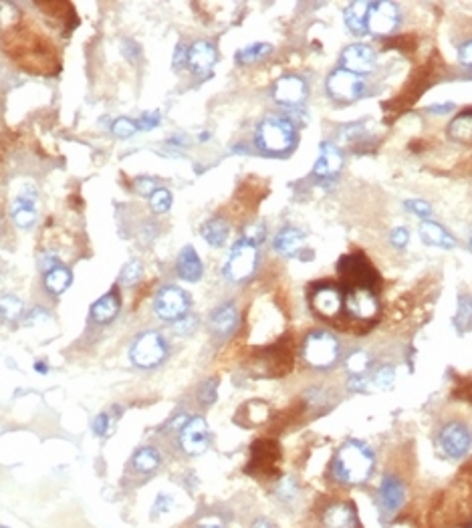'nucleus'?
I'll return each mask as SVG.
<instances>
[{
  "label": "nucleus",
  "instance_id": "nucleus-1",
  "mask_svg": "<svg viewBox=\"0 0 472 528\" xmlns=\"http://www.w3.org/2000/svg\"><path fill=\"white\" fill-rule=\"evenodd\" d=\"M374 468V452L363 441L350 439L337 452L333 462L335 476L345 484H363Z\"/></svg>",
  "mask_w": 472,
  "mask_h": 528
},
{
  "label": "nucleus",
  "instance_id": "nucleus-2",
  "mask_svg": "<svg viewBox=\"0 0 472 528\" xmlns=\"http://www.w3.org/2000/svg\"><path fill=\"white\" fill-rule=\"evenodd\" d=\"M295 143V125L287 117H266L257 129V145L269 154H284Z\"/></svg>",
  "mask_w": 472,
  "mask_h": 528
},
{
  "label": "nucleus",
  "instance_id": "nucleus-3",
  "mask_svg": "<svg viewBox=\"0 0 472 528\" xmlns=\"http://www.w3.org/2000/svg\"><path fill=\"white\" fill-rule=\"evenodd\" d=\"M303 357H305V361H307L311 367L327 369L339 357V343H337V339L331 333L315 331V333H311L307 339H305Z\"/></svg>",
  "mask_w": 472,
  "mask_h": 528
},
{
  "label": "nucleus",
  "instance_id": "nucleus-4",
  "mask_svg": "<svg viewBox=\"0 0 472 528\" xmlns=\"http://www.w3.org/2000/svg\"><path fill=\"white\" fill-rule=\"evenodd\" d=\"M167 355V345L164 337L156 331H147L138 335V339L134 341L129 349V357L131 361L142 369H152L160 365Z\"/></svg>",
  "mask_w": 472,
  "mask_h": 528
},
{
  "label": "nucleus",
  "instance_id": "nucleus-5",
  "mask_svg": "<svg viewBox=\"0 0 472 528\" xmlns=\"http://www.w3.org/2000/svg\"><path fill=\"white\" fill-rule=\"evenodd\" d=\"M337 271L341 280L352 289H367L372 291L374 282H376V271L372 268V264L361 256V254H347L339 260Z\"/></svg>",
  "mask_w": 472,
  "mask_h": 528
},
{
  "label": "nucleus",
  "instance_id": "nucleus-6",
  "mask_svg": "<svg viewBox=\"0 0 472 528\" xmlns=\"http://www.w3.org/2000/svg\"><path fill=\"white\" fill-rule=\"evenodd\" d=\"M257 262H259L257 246L246 242V240H238L230 256H228V262L224 266V275L228 276L233 282H242L255 273Z\"/></svg>",
  "mask_w": 472,
  "mask_h": 528
},
{
  "label": "nucleus",
  "instance_id": "nucleus-7",
  "mask_svg": "<svg viewBox=\"0 0 472 528\" xmlns=\"http://www.w3.org/2000/svg\"><path fill=\"white\" fill-rule=\"evenodd\" d=\"M154 311L164 321H178L190 311V297L178 286H164L154 300Z\"/></svg>",
  "mask_w": 472,
  "mask_h": 528
},
{
  "label": "nucleus",
  "instance_id": "nucleus-8",
  "mask_svg": "<svg viewBox=\"0 0 472 528\" xmlns=\"http://www.w3.org/2000/svg\"><path fill=\"white\" fill-rule=\"evenodd\" d=\"M471 430L460 421H452L440 432V450L450 458H462L471 450Z\"/></svg>",
  "mask_w": 472,
  "mask_h": 528
},
{
  "label": "nucleus",
  "instance_id": "nucleus-9",
  "mask_svg": "<svg viewBox=\"0 0 472 528\" xmlns=\"http://www.w3.org/2000/svg\"><path fill=\"white\" fill-rule=\"evenodd\" d=\"M327 91L337 101H354L363 91V79L345 69L333 71L327 79Z\"/></svg>",
  "mask_w": 472,
  "mask_h": 528
},
{
  "label": "nucleus",
  "instance_id": "nucleus-10",
  "mask_svg": "<svg viewBox=\"0 0 472 528\" xmlns=\"http://www.w3.org/2000/svg\"><path fill=\"white\" fill-rule=\"evenodd\" d=\"M400 23V10L394 2H372L367 15V30L374 35H390Z\"/></svg>",
  "mask_w": 472,
  "mask_h": 528
},
{
  "label": "nucleus",
  "instance_id": "nucleus-11",
  "mask_svg": "<svg viewBox=\"0 0 472 528\" xmlns=\"http://www.w3.org/2000/svg\"><path fill=\"white\" fill-rule=\"evenodd\" d=\"M180 446L190 456H198L208 448V426L204 417H190L180 430Z\"/></svg>",
  "mask_w": 472,
  "mask_h": 528
},
{
  "label": "nucleus",
  "instance_id": "nucleus-12",
  "mask_svg": "<svg viewBox=\"0 0 472 528\" xmlns=\"http://www.w3.org/2000/svg\"><path fill=\"white\" fill-rule=\"evenodd\" d=\"M273 97L277 103L287 105V107H297L305 101L307 97V85L301 77L297 75H284L281 77L275 87H273Z\"/></svg>",
  "mask_w": 472,
  "mask_h": 528
},
{
  "label": "nucleus",
  "instance_id": "nucleus-13",
  "mask_svg": "<svg viewBox=\"0 0 472 528\" xmlns=\"http://www.w3.org/2000/svg\"><path fill=\"white\" fill-rule=\"evenodd\" d=\"M345 311L357 321H372L378 315V299L367 289H352L345 295Z\"/></svg>",
  "mask_w": 472,
  "mask_h": 528
},
{
  "label": "nucleus",
  "instance_id": "nucleus-14",
  "mask_svg": "<svg viewBox=\"0 0 472 528\" xmlns=\"http://www.w3.org/2000/svg\"><path fill=\"white\" fill-rule=\"evenodd\" d=\"M311 307L325 319H333L339 315L343 307V297L333 284H321L315 286L311 293Z\"/></svg>",
  "mask_w": 472,
  "mask_h": 528
},
{
  "label": "nucleus",
  "instance_id": "nucleus-15",
  "mask_svg": "<svg viewBox=\"0 0 472 528\" xmlns=\"http://www.w3.org/2000/svg\"><path fill=\"white\" fill-rule=\"evenodd\" d=\"M341 65H343L341 69L350 73L365 75L376 67V55L367 45H350L341 55Z\"/></svg>",
  "mask_w": 472,
  "mask_h": 528
},
{
  "label": "nucleus",
  "instance_id": "nucleus-16",
  "mask_svg": "<svg viewBox=\"0 0 472 528\" xmlns=\"http://www.w3.org/2000/svg\"><path fill=\"white\" fill-rule=\"evenodd\" d=\"M10 214L19 228H30L37 220V192L28 188L23 190V194L15 200Z\"/></svg>",
  "mask_w": 472,
  "mask_h": 528
},
{
  "label": "nucleus",
  "instance_id": "nucleus-17",
  "mask_svg": "<svg viewBox=\"0 0 472 528\" xmlns=\"http://www.w3.org/2000/svg\"><path fill=\"white\" fill-rule=\"evenodd\" d=\"M325 528H359L357 512L352 502H335L323 514Z\"/></svg>",
  "mask_w": 472,
  "mask_h": 528
},
{
  "label": "nucleus",
  "instance_id": "nucleus-18",
  "mask_svg": "<svg viewBox=\"0 0 472 528\" xmlns=\"http://www.w3.org/2000/svg\"><path fill=\"white\" fill-rule=\"evenodd\" d=\"M216 63V48L208 41H198L188 48V65L196 75H208Z\"/></svg>",
  "mask_w": 472,
  "mask_h": 528
},
{
  "label": "nucleus",
  "instance_id": "nucleus-19",
  "mask_svg": "<svg viewBox=\"0 0 472 528\" xmlns=\"http://www.w3.org/2000/svg\"><path fill=\"white\" fill-rule=\"evenodd\" d=\"M343 167V156L333 143H323L321 145V156L315 163V176L319 178H335Z\"/></svg>",
  "mask_w": 472,
  "mask_h": 528
},
{
  "label": "nucleus",
  "instance_id": "nucleus-20",
  "mask_svg": "<svg viewBox=\"0 0 472 528\" xmlns=\"http://www.w3.org/2000/svg\"><path fill=\"white\" fill-rule=\"evenodd\" d=\"M403 496H406L403 484L394 476H385L381 482V488H379V502H381L383 512L394 514L403 504Z\"/></svg>",
  "mask_w": 472,
  "mask_h": 528
},
{
  "label": "nucleus",
  "instance_id": "nucleus-21",
  "mask_svg": "<svg viewBox=\"0 0 472 528\" xmlns=\"http://www.w3.org/2000/svg\"><path fill=\"white\" fill-rule=\"evenodd\" d=\"M210 325L218 337H228L238 325V313H236L235 304L226 302V304L218 307L210 317Z\"/></svg>",
  "mask_w": 472,
  "mask_h": 528
},
{
  "label": "nucleus",
  "instance_id": "nucleus-22",
  "mask_svg": "<svg viewBox=\"0 0 472 528\" xmlns=\"http://www.w3.org/2000/svg\"><path fill=\"white\" fill-rule=\"evenodd\" d=\"M119 307H121V300H119L118 291H111V293L103 295V297L91 307V319H93L95 322H99V325H105V322L114 321L116 315L119 313Z\"/></svg>",
  "mask_w": 472,
  "mask_h": 528
},
{
  "label": "nucleus",
  "instance_id": "nucleus-23",
  "mask_svg": "<svg viewBox=\"0 0 472 528\" xmlns=\"http://www.w3.org/2000/svg\"><path fill=\"white\" fill-rule=\"evenodd\" d=\"M178 275L188 282H196L202 278V260L192 246L182 248L178 256Z\"/></svg>",
  "mask_w": 472,
  "mask_h": 528
},
{
  "label": "nucleus",
  "instance_id": "nucleus-24",
  "mask_svg": "<svg viewBox=\"0 0 472 528\" xmlns=\"http://www.w3.org/2000/svg\"><path fill=\"white\" fill-rule=\"evenodd\" d=\"M303 244H305V234L299 228H291V226L281 230L275 238V248L283 256H295L303 248Z\"/></svg>",
  "mask_w": 472,
  "mask_h": 528
},
{
  "label": "nucleus",
  "instance_id": "nucleus-25",
  "mask_svg": "<svg viewBox=\"0 0 472 528\" xmlns=\"http://www.w3.org/2000/svg\"><path fill=\"white\" fill-rule=\"evenodd\" d=\"M372 2H352L345 8V24L354 35H365L367 33V15H370Z\"/></svg>",
  "mask_w": 472,
  "mask_h": 528
},
{
  "label": "nucleus",
  "instance_id": "nucleus-26",
  "mask_svg": "<svg viewBox=\"0 0 472 528\" xmlns=\"http://www.w3.org/2000/svg\"><path fill=\"white\" fill-rule=\"evenodd\" d=\"M420 236L424 240L426 244H432V246H440V248H454V238L450 236L446 230L442 228L440 224L436 222H430V220H424L420 224Z\"/></svg>",
  "mask_w": 472,
  "mask_h": 528
},
{
  "label": "nucleus",
  "instance_id": "nucleus-27",
  "mask_svg": "<svg viewBox=\"0 0 472 528\" xmlns=\"http://www.w3.org/2000/svg\"><path fill=\"white\" fill-rule=\"evenodd\" d=\"M71 282H73L71 271H69L67 266H63V264L53 266L51 271H47V275H45V286H47L48 293H53V295H61V293H65V291L71 286Z\"/></svg>",
  "mask_w": 472,
  "mask_h": 528
},
{
  "label": "nucleus",
  "instance_id": "nucleus-28",
  "mask_svg": "<svg viewBox=\"0 0 472 528\" xmlns=\"http://www.w3.org/2000/svg\"><path fill=\"white\" fill-rule=\"evenodd\" d=\"M450 139L458 143H472V109H466L448 125Z\"/></svg>",
  "mask_w": 472,
  "mask_h": 528
},
{
  "label": "nucleus",
  "instance_id": "nucleus-29",
  "mask_svg": "<svg viewBox=\"0 0 472 528\" xmlns=\"http://www.w3.org/2000/svg\"><path fill=\"white\" fill-rule=\"evenodd\" d=\"M202 236L210 246H222L228 238V224L222 218H212L202 226Z\"/></svg>",
  "mask_w": 472,
  "mask_h": 528
},
{
  "label": "nucleus",
  "instance_id": "nucleus-30",
  "mask_svg": "<svg viewBox=\"0 0 472 528\" xmlns=\"http://www.w3.org/2000/svg\"><path fill=\"white\" fill-rule=\"evenodd\" d=\"M160 466V454L156 452V448H140L136 454H134V468L138 472H154L156 468Z\"/></svg>",
  "mask_w": 472,
  "mask_h": 528
},
{
  "label": "nucleus",
  "instance_id": "nucleus-31",
  "mask_svg": "<svg viewBox=\"0 0 472 528\" xmlns=\"http://www.w3.org/2000/svg\"><path fill=\"white\" fill-rule=\"evenodd\" d=\"M23 300L12 297V295H4L0 297V319H4L6 322L19 321L23 315Z\"/></svg>",
  "mask_w": 472,
  "mask_h": 528
},
{
  "label": "nucleus",
  "instance_id": "nucleus-32",
  "mask_svg": "<svg viewBox=\"0 0 472 528\" xmlns=\"http://www.w3.org/2000/svg\"><path fill=\"white\" fill-rule=\"evenodd\" d=\"M271 51H273V46L266 45V43L246 45L236 53V61H238V63H257L262 57H266Z\"/></svg>",
  "mask_w": 472,
  "mask_h": 528
},
{
  "label": "nucleus",
  "instance_id": "nucleus-33",
  "mask_svg": "<svg viewBox=\"0 0 472 528\" xmlns=\"http://www.w3.org/2000/svg\"><path fill=\"white\" fill-rule=\"evenodd\" d=\"M149 204H152L154 212L164 214L172 206V192L167 188H156V192L149 196Z\"/></svg>",
  "mask_w": 472,
  "mask_h": 528
},
{
  "label": "nucleus",
  "instance_id": "nucleus-34",
  "mask_svg": "<svg viewBox=\"0 0 472 528\" xmlns=\"http://www.w3.org/2000/svg\"><path fill=\"white\" fill-rule=\"evenodd\" d=\"M367 365H370V357H367L365 351H354L347 357V369H350L352 375H363Z\"/></svg>",
  "mask_w": 472,
  "mask_h": 528
},
{
  "label": "nucleus",
  "instance_id": "nucleus-35",
  "mask_svg": "<svg viewBox=\"0 0 472 528\" xmlns=\"http://www.w3.org/2000/svg\"><path fill=\"white\" fill-rule=\"evenodd\" d=\"M111 131H114V136H118L119 139H127L138 131V123H134V121L127 119V117H119V119L114 121Z\"/></svg>",
  "mask_w": 472,
  "mask_h": 528
},
{
  "label": "nucleus",
  "instance_id": "nucleus-36",
  "mask_svg": "<svg viewBox=\"0 0 472 528\" xmlns=\"http://www.w3.org/2000/svg\"><path fill=\"white\" fill-rule=\"evenodd\" d=\"M142 264L138 262V260H131V262H127L125 266H123V271H121V282L123 284H136L140 278H142Z\"/></svg>",
  "mask_w": 472,
  "mask_h": 528
},
{
  "label": "nucleus",
  "instance_id": "nucleus-37",
  "mask_svg": "<svg viewBox=\"0 0 472 528\" xmlns=\"http://www.w3.org/2000/svg\"><path fill=\"white\" fill-rule=\"evenodd\" d=\"M456 325L460 329H464L466 325L472 322V299L469 297H462L460 299V304H458V313H456Z\"/></svg>",
  "mask_w": 472,
  "mask_h": 528
},
{
  "label": "nucleus",
  "instance_id": "nucleus-38",
  "mask_svg": "<svg viewBox=\"0 0 472 528\" xmlns=\"http://www.w3.org/2000/svg\"><path fill=\"white\" fill-rule=\"evenodd\" d=\"M264 236H266V228L262 226V224H251L248 228L244 230V236H242V240H246V242H251V244H260V242H264Z\"/></svg>",
  "mask_w": 472,
  "mask_h": 528
},
{
  "label": "nucleus",
  "instance_id": "nucleus-39",
  "mask_svg": "<svg viewBox=\"0 0 472 528\" xmlns=\"http://www.w3.org/2000/svg\"><path fill=\"white\" fill-rule=\"evenodd\" d=\"M162 121V115L160 111H147V113L142 115V119L138 121V129H143V131H152L154 127H158V123Z\"/></svg>",
  "mask_w": 472,
  "mask_h": 528
},
{
  "label": "nucleus",
  "instance_id": "nucleus-40",
  "mask_svg": "<svg viewBox=\"0 0 472 528\" xmlns=\"http://www.w3.org/2000/svg\"><path fill=\"white\" fill-rule=\"evenodd\" d=\"M406 208H408L412 214L420 216V218H430V214H432L430 206H428L426 202H422V200H410V202H406Z\"/></svg>",
  "mask_w": 472,
  "mask_h": 528
},
{
  "label": "nucleus",
  "instance_id": "nucleus-41",
  "mask_svg": "<svg viewBox=\"0 0 472 528\" xmlns=\"http://www.w3.org/2000/svg\"><path fill=\"white\" fill-rule=\"evenodd\" d=\"M390 240H392L394 246L403 248V246L408 244V240H410V234H408V230L406 228H394L390 232Z\"/></svg>",
  "mask_w": 472,
  "mask_h": 528
},
{
  "label": "nucleus",
  "instance_id": "nucleus-42",
  "mask_svg": "<svg viewBox=\"0 0 472 528\" xmlns=\"http://www.w3.org/2000/svg\"><path fill=\"white\" fill-rule=\"evenodd\" d=\"M194 327H196V319L194 317H182V319H178L176 325H174V329L180 333V335H188L190 331H194Z\"/></svg>",
  "mask_w": 472,
  "mask_h": 528
},
{
  "label": "nucleus",
  "instance_id": "nucleus-43",
  "mask_svg": "<svg viewBox=\"0 0 472 528\" xmlns=\"http://www.w3.org/2000/svg\"><path fill=\"white\" fill-rule=\"evenodd\" d=\"M107 428H109V415L107 414H99L93 419V432L97 436H105L107 434Z\"/></svg>",
  "mask_w": 472,
  "mask_h": 528
},
{
  "label": "nucleus",
  "instance_id": "nucleus-44",
  "mask_svg": "<svg viewBox=\"0 0 472 528\" xmlns=\"http://www.w3.org/2000/svg\"><path fill=\"white\" fill-rule=\"evenodd\" d=\"M136 188H138L140 194L152 196L156 192V180H152V178H138L136 180Z\"/></svg>",
  "mask_w": 472,
  "mask_h": 528
},
{
  "label": "nucleus",
  "instance_id": "nucleus-45",
  "mask_svg": "<svg viewBox=\"0 0 472 528\" xmlns=\"http://www.w3.org/2000/svg\"><path fill=\"white\" fill-rule=\"evenodd\" d=\"M200 399H202V403H212L214 399H216V381H208V383H204V388L200 391Z\"/></svg>",
  "mask_w": 472,
  "mask_h": 528
},
{
  "label": "nucleus",
  "instance_id": "nucleus-46",
  "mask_svg": "<svg viewBox=\"0 0 472 528\" xmlns=\"http://www.w3.org/2000/svg\"><path fill=\"white\" fill-rule=\"evenodd\" d=\"M458 59H460V63H462V65L472 67V41H466L464 45L460 46V51H458Z\"/></svg>",
  "mask_w": 472,
  "mask_h": 528
},
{
  "label": "nucleus",
  "instance_id": "nucleus-47",
  "mask_svg": "<svg viewBox=\"0 0 472 528\" xmlns=\"http://www.w3.org/2000/svg\"><path fill=\"white\" fill-rule=\"evenodd\" d=\"M172 508V498L167 496V494H160L158 498H156V504H154V514H164Z\"/></svg>",
  "mask_w": 472,
  "mask_h": 528
},
{
  "label": "nucleus",
  "instance_id": "nucleus-48",
  "mask_svg": "<svg viewBox=\"0 0 472 528\" xmlns=\"http://www.w3.org/2000/svg\"><path fill=\"white\" fill-rule=\"evenodd\" d=\"M279 496L283 498V500H289V498H293V494H295V484L293 480H284L281 486H279Z\"/></svg>",
  "mask_w": 472,
  "mask_h": 528
},
{
  "label": "nucleus",
  "instance_id": "nucleus-49",
  "mask_svg": "<svg viewBox=\"0 0 472 528\" xmlns=\"http://www.w3.org/2000/svg\"><path fill=\"white\" fill-rule=\"evenodd\" d=\"M184 63H188V48L184 45H178L176 55H174V65H176V67H182Z\"/></svg>",
  "mask_w": 472,
  "mask_h": 528
},
{
  "label": "nucleus",
  "instance_id": "nucleus-50",
  "mask_svg": "<svg viewBox=\"0 0 472 528\" xmlns=\"http://www.w3.org/2000/svg\"><path fill=\"white\" fill-rule=\"evenodd\" d=\"M454 109V105L452 103H444V105H432L428 111L430 113H448V111H452Z\"/></svg>",
  "mask_w": 472,
  "mask_h": 528
},
{
  "label": "nucleus",
  "instance_id": "nucleus-51",
  "mask_svg": "<svg viewBox=\"0 0 472 528\" xmlns=\"http://www.w3.org/2000/svg\"><path fill=\"white\" fill-rule=\"evenodd\" d=\"M251 528H273V527H271V522H269L266 518H257Z\"/></svg>",
  "mask_w": 472,
  "mask_h": 528
},
{
  "label": "nucleus",
  "instance_id": "nucleus-52",
  "mask_svg": "<svg viewBox=\"0 0 472 528\" xmlns=\"http://www.w3.org/2000/svg\"><path fill=\"white\" fill-rule=\"evenodd\" d=\"M35 369H37V373H41V375H45V373L48 371V367L43 363V361H37V363H35Z\"/></svg>",
  "mask_w": 472,
  "mask_h": 528
},
{
  "label": "nucleus",
  "instance_id": "nucleus-53",
  "mask_svg": "<svg viewBox=\"0 0 472 528\" xmlns=\"http://www.w3.org/2000/svg\"><path fill=\"white\" fill-rule=\"evenodd\" d=\"M202 528H220V527H202Z\"/></svg>",
  "mask_w": 472,
  "mask_h": 528
},
{
  "label": "nucleus",
  "instance_id": "nucleus-54",
  "mask_svg": "<svg viewBox=\"0 0 472 528\" xmlns=\"http://www.w3.org/2000/svg\"><path fill=\"white\" fill-rule=\"evenodd\" d=\"M471 251H472V240H471Z\"/></svg>",
  "mask_w": 472,
  "mask_h": 528
},
{
  "label": "nucleus",
  "instance_id": "nucleus-55",
  "mask_svg": "<svg viewBox=\"0 0 472 528\" xmlns=\"http://www.w3.org/2000/svg\"><path fill=\"white\" fill-rule=\"evenodd\" d=\"M0 528H8V527H0Z\"/></svg>",
  "mask_w": 472,
  "mask_h": 528
}]
</instances>
